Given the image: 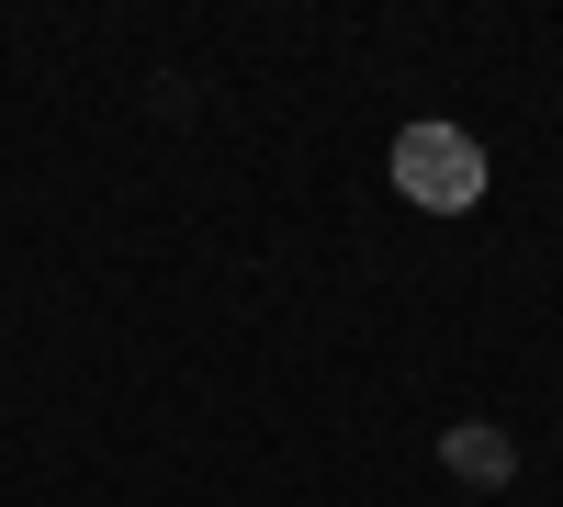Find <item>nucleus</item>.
Returning a JSON list of instances; mask_svg holds the SVG:
<instances>
[{
	"mask_svg": "<svg viewBox=\"0 0 563 507\" xmlns=\"http://www.w3.org/2000/svg\"><path fill=\"white\" fill-rule=\"evenodd\" d=\"M395 192L429 203V214L485 203V147H474L462 124H406V135H395Z\"/></svg>",
	"mask_w": 563,
	"mask_h": 507,
	"instance_id": "obj_1",
	"label": "nucleus"
}]
</instances>
